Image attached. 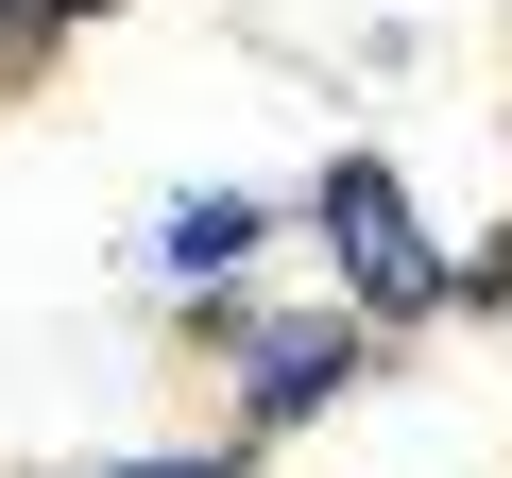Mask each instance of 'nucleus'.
Segmentation results:
<instances>
[{"instance_id":"obj_1","label":"nucleus","mask_w":512,"mask_h":478,"mask_svg":"<svg viewBox=\"0 0 512 478\" xmlns=\"http://www.w3.org/2000/svg\"><path fill=\"white\" fill-rule=\"evenodd\" d=\"M308 222H325V257H342V291H359V325H427V308H461V274L427 257V222H410V188H393V154H325V188H308Z\"/></svg>"},{"instance_id":"obj_2","label":"nucleus","mask_w":512,"mask_h":478,"mask_svg":"<svg viewBox=\"0 0 512 478\" xmlns=\"http://www.w3.org/2000/svg\"><path fill=\"white\" fill-rule=\"evenodd\" d=\"M359 376H376V325H239V444L308 427V410L359 393Z\"/></svg>"},{"instance_id":"obj_3","label":"nucleus","mask_w":512,"mask_h":478,"mask_svg":"<svg viewBox=\"0 0 512 478\" xmlns=\"http://www.w3.org/2000/svg\"><path fill=\"white\" fill-rule=\"evenodd\" d=\"M256 239H274V205H256V188H188V205L154 222V274H171V291H222Z\"/></svg>"},{"instance_id":"obj_4","label":"nucleus","mask_w":512,"mask_h":478,"mask_svg":"<svg viewBox=\"0 0 512 478\" xmlns=\"http://www.w3.org/2000/svg\"><path fill=\"white\" fill-rule=\"evenodd\" d=\"M86 478H256V444H171V461H86Z\"/></svg>"},{"instance_id":"obj_5","label":"nucleus","mask_w":512,"mask_h":478,"mask_svg":"<svg viewBox=\"0 0 512 478\" xmlns=\"http://www.w3.org/2000/svg\"><path fill=\"white\" fill-rule=\"evenodd\" d=\"M461 291H478V308H512V222H495V257H478V274H461Z\"/></svg>"},{"instance_id":"obj_6","label":"nucleus","mask_w":512,"mask_h":478,"mask_svg":"<svg viewBox=\"0 0 512 478\" xmlns=\"http://www.w3.org/2000/svg\"><path fill=\"white\" fill-rule=\"evenodd\" d=\"M69 18H120V0H69Z\"/></svg>"}]
</instances>
